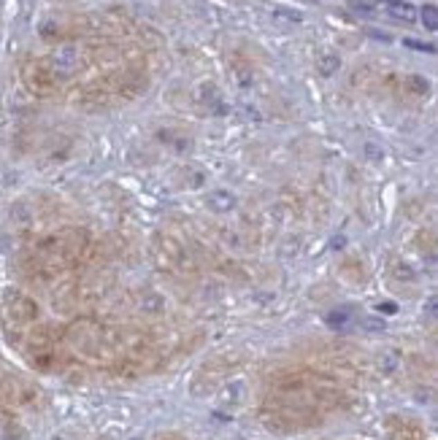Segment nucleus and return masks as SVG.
<instances>
[{
	"instance_id": "obj_1",
	"label": "nucleus",
	"mask_w": 438,
	"mask_h": 440,
	"mask_svg": "<svg viewBox=\"0 0 438 440\" xmlns=\"http://www.w3.org/2000/svg\"><path fill=\"white\" fill-rule=\"evenodd\" d=\"M384 11L392 17V19H401V22H414L417 19V8L406 3V0H387L384 3Z\"/></svg>"
},
{
	"instance_id": "obj_2",
	"label": "nucleus",
	"mask_w": 438,
	"mask_h": 440,
	"mask_svg": "<svg viewBox=\"0 0 438 440\" xmlns=\"http://www.w3.org/2000/svg\"><path fill=\"white\" fill-rule=\"evenodd\" d=\"M206 206H209L211 211H217V214H225V211H233V208H236V197H233L230 192L214 189V192H209Z\"/></svg>"
},
{
	"instance_id": "obj_3",
	"label": "nucleus",
	"mask_w": 438,
	"mask_h": 440,
	"mask_svg": "<svg viewBox=\"0 0 438 440\" xmlns=\"http://www.w3.org/2000/svg\"><path fill=\"white\" fill-rule=\"evenodd\" d=\"M316 68H319V73H322V76H333V73L341 68V57H339V54H333V52H327V54H322V57H319Z\"/></svg>"
},
{
	"instance_id": "obj_4",
	"label": "nucleus",
	"mask_w": 438,
	"mask_h": 440,
	"mask_svg": "<svg viewBox=\"0 0 438 440\" xmlns=\"http://www.w3.org/2000/svg\"><path fill=\"white\" fill-rule=\"evenodd\" d=\"M419 19H422L425 30H430V32L438 30V8L433 6V3H428V6L419 11Z\"/></svg>"
},
{
	"instance_id": "obj_5",
	"label": "nucleus",
	"mask_w": 438,
	"mask_h": 440,
	"mask_svg": "<svg viewBox=\"0 0 438 440\" xmlns=\"http://www.w3.org/2000/svg\"><path fill=\"white\" fill-rule=\"evenodd\" d=\"M55 65H57V70H73V68H76V52H73V49L57 52V54H55Z\"/></svg>"
},
{
	"instance_id": "obj_6",
	"label": "nucleus",
	"mask_w": 438,
	"mask_h": 440,
	"mask_svg": "<svg viewBox=\"0 0 438 440\" xmlns=\"http://www.w3.org/2000/svg\"><path fill=\"white\" fill-rule=\"evenodd\" d=\"M325 321H327V327H333V330H341V327H346V321H349V308H339V311H330Z\"/></svg>"
},
{
	"instance_id": "obj_7",
	"label": "nucleus",
	"mask_w": 438,
	"mask_h": 440,
	"mask_svg": "<svg viewBox=\"0 0 438 440\" xmlns=\"http://www.w3.org/2000/svg\"><path fill=\"white\" fill-rule=\"evenodd\" d=\"M406 84H408V90H414L417 94H428V90H430V84H428L422 76H408Z\"/></svg>"
},
{
	"instance_id": "obj_8",
	"label": "nucleus",
	"mask_w": 438,
	"mask_h": 440,
	"mask_svg": "<svg viewBox=\"0 0 438 440\" xmlns=\"http://www.w3.org/2000/svg\"><path fill=\"white\" fill-rule=\"evenodd\" d=\"M406 46L419 49V52H428V54H433V52H436V46H433V43H419V41H406Z\"/></svg>"
},
{
	"instance_id": "obj_9",
	"label": "nucleus",
	"mask_w": 438,
	"mask_h": 440,
	"mask_svg": "<svg viewBox=\"0 0 438 440\" xmlns=\"http://www.w3.org/2000/svg\"><path fill=\"white\" fill-rule=\"evenodd\" d=\"M376 311H379V314H395L398 308H395L392 303H379V306H376Z\"/></svg>"
},
{
	"instance_id": "obj_10",
	"label": "nucleus",
	"mask_w": 438,
	"mask_h": 440,
	"mask_svg": "<svg viewBox=\"0 0 438 440\" xmlns=\"http://www.w3.org/2000/svg\"><path fill=\"white\" fill-rule=\"evenodd\" d=\"M352 8H354V11H360V14H368V11H371V6H368V3H363V0H354V3H352Z\"/></svg>"
},
{
	"instance_id": "obj_11",
	"label": "nucleus",
	"mask_w": 438,
	"mask_h": 440,
	"mask_svg": "<svg viewBox=\"0 0 438 440\" xmlns=\"http://www.w3.org/2000/svg\"><path fill=\"white\" fill-rule=\"evenodd\" d=\"M365 327H371V330H384V321H376V319H368V321H365Z\"/></svg>"
},
{
	"instance_id": "obj_12",
	"label": "nucleus",
	"mask_w": 438,
	"mask_h": 440,
	"mask_svg": "<svg viewBox=\"0 0 438 440\" xmlns=\"http://www.w3.org/2000/svg\"><path fill=\"white\" fill-rule=\"evenodd\" d=\"M384 3H387V0H384Z\"/></svg>"
}]
</instances>
